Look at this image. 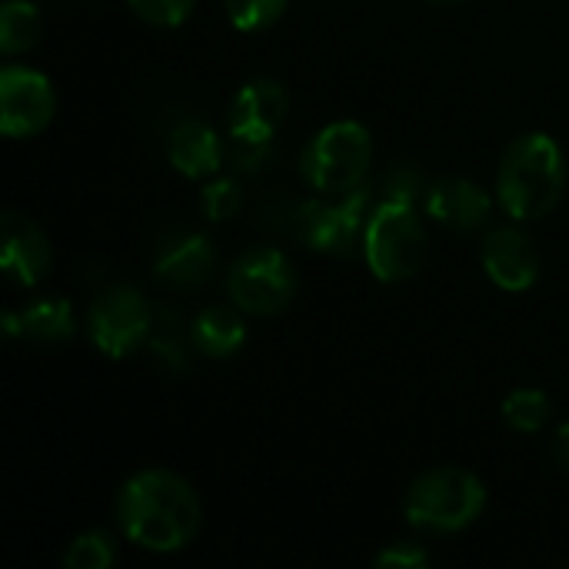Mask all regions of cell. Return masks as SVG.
<instances>
[{"instance_id":"1","label":"cell","mask_w":569,"mask_h":569,"mask_svg":"<svg viewBox=\"0 0 569 569\" xmlns=\"http://www.w3.org/2000/svg\"><path fill=\"white\" fill-rule=\"evenodd\" d=\"M113 520L123 540L147 553H180L200 533V500L170 470H140L117 490Z\"/></svg>"},{"instance_id":"2","label":"cell","mask_w":569,"mask_h":569,"mask_svg":"<svg viewBox=\"0 0 569 569\" xmlns=\"http://www.w3.org/2000/svg\"><path fill=\"white\" fill-rule=\"evenodd\" d=\"M567 193V153L550 133H520L497 167V207L517 220L533 223L550 217Z\"/></svg>"},{"instance_id":"3","label":"cell","mask_w":569,"mask_h":569,"mask_svg":"<svg viewBox=\"0 0 569 569\" xmlns=\"http://www.w3.org/2000/svg\"><path fill=\"white\" fill-rule=\"evenodd\" d=\"M487 510V487L463 467H430L403 493V517L413 530L450 537L473 527Z\"/></svg>"},{"instance_id":"4","label":"cell","mask_w":569,"mask_h":569,"mask_svg":"<svg viewBox=\"0 0 569 569\" xmlns=\"http://www.w3.org/2000/svg\"><path fill=\"white\" fill-rule=\"evenodd\" d=\"M427 227L417 203L377 200L363 233V260L380 283H407L427 267Z\"/></svg>"},{"instance_id":"5","label":"cell","mask_w":569,"mask_h":569,"mask_svg":"<svg viewBox=\"0 0 569 569\" xmlns=\"http://www.w3.org/2000/svg\"><path fill=\"white\" fill-rule=\"evenodd\" d=\"M373 167V137L357 120H333L310 137L300 157V173L313 193L343 197L367 187Z\"/></svg>"},{"instance_id":"6","label":"cell","mask_w":569,"mask_h":569,"mask_svg":"<svg viewBox=\"0 0 569 569\" xmlns=\"http://www.w3.org/2000/svg\"><path fill=\"white\" fill-rule=\"evenodd\" d=\"M373 210V190L360 187L343 197H310L293 210V237L313 253L323 257H353L363 253V233Z\"/></svg>"},{"instance_id":"7","label":"cell","mask_w":569,"mask_h":569,"mask_svg":"<svg viewBox=\"0 0 569 569\" xmlns=\"http://www.w3.org/2000/svg\"><path fill=\"white\" fill-rule=\"evenodd\" d=\"M227 297L247 317H277L297 297V270L283 250L250 247L227 270Z\"/></svg>"},{"instance_id":"8","label":"cell","mask_w":569,"mask_h":569,"mask_svg":"<svg viewBox=\"0 0 569 569\" xmlns=\"http://www.w3.org/2000/svg\"><path fill=\"white\" fill-rule=\"evenodd\" d=\"M153 323V307L130 283H110L87 307V340L107 360H123L133 350L147 347Z\"/></svg>"},{"instance_id":"9","label":"cell","mask_w":569,"mask_h":569,"mask_svg":"<svg viewBox=\"0 0 569 569\" xmlns=\"http://www.w3.org/2000/svg\"><path fill=\"white\" fill-rule=\"evenodd\" d=\"M57 113L53 83L23 63H7L0 70V130L10 140L37 137L50 127Z\"/></svg>"},{"instance_id":"10","label":"cell","mask_w":569,"mask_h":569,"mask_svg":"<svg viewBox=\"0 0 569 569\" xmlns=\"http://www.w3.org/2000/svg\"><path fill=\"white\" fill-rule=\"evenodd\" d=\"M290 113V93L277 77L247 80L227 107V133L240 143H273Z\"/></svg>"},{"instance_id":"11","label":"cell","mask_w":569,"mask_h":569,"mask_svg":"<svg viewBox=\"0 0 569 569\" xmlns=\"http://www.w3.org/2000/svg\"><path fill=\"white\" fill-rule=\"evenodd\" d=\"M153 280L173 293H193L217 273V247L197 230H167L153 250Z\"/></svg>"},{"instance_id":"12","label":"cell","mask_w":569,"mask_h":569,"mask_svg":"<svg viewBox=\"0 0 569 569\" xmlns=\"http://www.w3.org/2000/svg\"><path fill=\"white\" fill-rule=\"evenodd\" d=\"M480 263H483L487 277L507 293H523L540 280L537 243L530 240V233L523 227H517V220L483 230Z\"/></svg>"},{"instance_id":"13","label":"cell","mask_w":569,"mask_h":569,"mask_svg":"<svg viewBox=\"0 0 569 569\" xmlns=\"http://www.w3.org/2000/svg\"><path fill=\"white\" fill-rule=\"evenodd\" d=\"M427 217L453 233H480L493 220L497 197L467 177H437L423 197Z\"/></svg>"},{"instance_id":"14","label":"cell","mask_w":569,"mask_h":569,"mask_svg":"<svg viewBox=\"0 0 569 569\" xmlns=\"http://www.w3.org/2000/svg\"><path fill=\"white\" fill-rule=\"evenodd\" d=\"M0 267L17 287H37L53 263L47 233L23 213L7 210L0 217Z\"/></svg>"},{"instance_id":"15","label":"cell","mask_w":569,"mask_h":569,"mask_svg":"<svg viewBox=\"0 0 569 569\" xmlns=\"http://www.w3.org/2000/svg\"><path fill=\"white\" fill-rule=\"evenodd\" d=\"M167 160L187 180H210L227 160V143H220V133L207 120L183 117L167 133Z\"/></svg>"},{"instance_id":"16","label":"cell","mask_w":569,"mask_h":569,"mask_svg":"<svg viewBox=\"0 0 569 569\" xmlns=\"http://www.w3.org/2000/svg\"><path fill=\"white\" fill-rule=\"evenodd\" d=\"M243 317L247 313L240 307H233V303L203 307L190 320L197 353L200 357H210V360H230V357H237V350H243V343H247V323H243Z\"/></svg>"},{"instance_id":"17","label":"cell","mask_w":569,"mask_h":569,"mask_svg":"<svg viewBox=\"0 0 569 569\" xmlns=\"http://www.w3.org/2000/svg\"><path fill=\"white\" fill-rule=\"evenodd\" d=\"M147 350H150L153 363L163 367L167 373H187L190 363H193V353H197L190 323L177 310H170V307L153 310Z\"/></svg>"},{"instance_id":"18","label":"cell","mask_w":569,"mask_h":569,"mask_svg":"<svg viewBox=\"0 0 569 569\" xmlns=\"http://www.w3.org/2000/svg\"><path fill=\"white\" fill-rule=\"evenodd\" d=\"M20 330L37 343H67L77 333L73 307L67 297H40L20 310Z\"/></svg>"},{"instance_id":"19","label":"cell","mask_w":569,"mask_h":569,"mask_svg":"<svg viewBox=\"0 0 569 569\" xmlns=\"http://www.w3.org/2000/svg\"><path fill=\"white\" fill-rule=\"evenodd\" d=\"M43 33V17L33 0H7L0 7V53L17 57L37 47Z\"/></svg>"},{"instance_id":"20","label":"cell","mask_w":569,"mask_h":569,"mask_svg":"<svg viewBox=\"0 0 569 569\" xmlns=\"http://www.w3.org/2000/svg\"><path fill=\"white\" fill-rule=\"evenodd\" d=\"M500 413H503V423L510 430H517V433H540L553 420V403H550V397L543 390L520 387V390H513L503 400Z\"/></svg>"},{"instance_id":"21","label":"cell","mask_w":569,"mask_h":569,"mask_svg":"<svg viewBox=\"0 0 569 569\" xmlns=\"http://www.w3.org/2000/svg\"><path fill=\"white\" fill-rule=\"evenodd\" d=\"M117 563V540L107 530H87L70 540L63 553L67 569H110Z\"/></svg>"},{"instance_id":"22","label":"cell","mask_w":569,"mask_h":569,"mask_svg":"<svg viewBox=\"0 0 569 569\" xmlns=\"http://www.w3.org/2000/svg\"><path fill=\"white\" fill-rule=\"evenodd\" d=\"M243 207V187L233 177H210L200 190V213L210 223L233 220Z\"/></svg>"},{"instance_id":"23","label":"cell","mask_w":569,"mask_h":569,"mask_svg":"<svg viewBox=\"0 0 569 569\" xmlns=\"http://www.w3.org/2000/svg\"><path fill=\"white\" fill-rule=\"evenodd\" d=\"M287 3L290 0H223V10H227V20L237 30L257 33V30L273 27L283 17Z\"/></svg>"},{"instance_id":"24","label":"cell","mask_w":569,"mask_h":569,"mask_svg":"<svg viewBox=\"0 0 569 569\" xmlns=\"http://www.w3.org/2000/svg\"><path fill=\"white\" fill-rule=\"evenodd\" d=\"M427 177L420 173V167L413 163H393L390 173L380 183V200H407V203H420L427 197Z\"/></svg>"},{"instance_id":"25","label":"cell","mask_w":569,"mask_h":569,"mask_svg":"<svg viewBox=\"0 0 569 569\" xmlns=\"http://www.w3.org/2000/svg\"><path fill=\"white\" fill-rule=\"evenodd\" d=\"M127 7L133 10L137 20L170 30V27H180L193 13L197 0H127Z\"/></svg>"},{"instance_id":"26","label":"cell","mask_w":569,"mask_h":569,"mask_svg":"<svg viewBox=\"0 0 569 569\" xmlns=\"http://www.w3.org/2000/svg\"><path fill=\"white\" fill-rule=\"evenodd\" d=\"M430 550L427 547H420V543H413V540H400V543H390V547H383L377 557H373V563L383 569H420V567H430Z\"/></svg>"},{"instance_id":"27","label":"cell","mask_w":569,"mask_h":569,"mask_svg":"<svg viewBox=\"0 0 569 569\" xmlns=\"http://www.w3.org/2000/svg\"><path fill=\"white\" fill-rule=\"evenodd\" d=\"M553 460H557V467L569 477V420L560 423L557 433H553Z\"/></svg>"},{"instance_id":"28","label":"cell","mask_w":569,"mask_h":569,"mask_svg":"<svg viewBox=\"0 0 569 569\" xmlns=\"http://www.w3.org/2000/svg\"><path fill=\"white\" fill-rule=\"evenodd\" d=\"M433 3H463V0H433Z\"/></svg>"}]
</instances>
